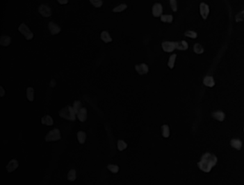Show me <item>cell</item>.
<instances>
[{
  "label": "cell",
  "mask_w": 244,
  "mask_h": 185,
  "mask_svg": "<svg viewBox=\"0 0 244 185\" xmlns=\"http://www.w3.org/2000/svg\"><path fill=\"white\" fill-rule=\"evenodd\" d=\"M162 6H161L160 4H154L153 6V9H152V12H153V15L154 17H158V16H161V14H162Z\"/></svg>",
  "instance_id": "9c48e42d"
},
{
  "label": "cell",
  "mask_w": 244,
  "mask_h": 185,
  "mask_svg": "<svg viewBox=\"0 0 244 185\" xmlns=\"http://www.w3.org/2000/svg\"><path fill=\"white\" fill-rule=\"evenodd\" d=\"M81 105H82V104H81L80 101H75V102H74V107H73V108H74V111L75 114H77V113L80 111V109L82 108Z\"/></svg>",
  "instance_id": "cb8c5ba5"
},
{
  "label": "cell",
  "mask_w": 244,
  "mask_h": 185,
  "mask_svg": "<svg viewBox=\"0 0 244 185\" xmlns=\"http://www.w3.org/2000/svg\"><path fill=\"white\" fill-rule=\"evenodd\" d=\"M136 72L140 74V75H144V74H147L148 71H149V67L146 64H139V65H136Z\"/></svg>",
  "instance_id": "8992f818"
},
{
  "label": "cell",
  "mask_w": 244,
  "mask_h": 185,
  "mask_svg": "<svg viewBox=\"0 0 244 185\" xmlns=\"http://www.w3.org/2000/svg\"><path fill=\"white\" fill-rule=\"evenodd\" d=\"M203 84L206 85V87H213L215 85V81H214V78L212 76H207L203 79Z\"/></svg>",
  "instance_id": "9a60e30c"
},
{
  "label": "cell",
  "mask_w": 244,
  "mask_h": 185,
  "mask_svg": "<svg viewBox=\"0 0 244 185\" xmlns=\"http://www.w3.org/2000/svg\"><path fill=\"white\" fill-rule=\"evenodd\" d=\"M185 36L195 39V38H197V33L195 32H193V30H188V32H185Z\"/></svg>",
  "instance_id": "4dcf8cb0"
},
{
  "label": "cell",
  "mask_w": 244,
  "mask_h": 185,
  "mask_svg": "<svg viewBox=\"0 0 244 185\" xmlns=\"http://www.w3.org/2000/svg\"><path fill=\"white\" fill-rule=\"evenodd\" d=\"M176 49L180 50H186L188 49V44L186 41H180V42H176Z\"/></svg>",
  "instance_id": "e0dca14e"
},
{
  "label": "cell",
  "mask_w": 244,
  "mask_h": 185,
  "mask_svg": "<svg viewBox=\"0 0 244 185\" xmlns=\"http://www.w3.org/2000/svg\"><path fill=\"white\" fill-rule=\"evenodd\" d=\"M18 30L22 35H24V37H25L27 40H32L33 38V33L31 32L30 29L24 23H22L21 25L19 26Z\"/></svg>",
  "instance_id": "277c9868"
},
{
  "label": "cell",
  "mask_w": 244,
  "mask_h": 185,
  "mask_svg": "<svg viewBox=\"0 0 244 185\" xmlns=\"http://www.w3.org/2000/svg\"><path fill=\"white\" fill-rule=\"evenodd\" d=\"M231 145H232L235 149H236V150H240V149H241L242 143H241V142H240V140H238V139H233V140H231Z\"/></svg>",
  "instance_id": "d6986e66"
},
{
  "label": "cell",
  "mask_w": 244,
  "mask_h": 185,
  "mask_svg": "<svg viewBox=\"0 0 244 185\" xmlns=\"http://www.w3.org/2000/svg\"><path fill=\"white\" fill-rule=\"evenodd\" d=\"M107 168L114 174H116L119 171V167L117 165H115V164H109V165L107 166Z\"/></svg>",
  "instance_id": "f1b7e54d"
},
{
  "label": "cell",
  "mask_w": 244,
  "mask_h": 185,
  "mask_svg": "<svg viewBox=\"0 0 244 185\" xmlns=\"http://www.w3.org/2000/svg\"><path fill=\"white\" fill-rule=\"evenodd\" d=\"M41 122H42V124L50 126V125L54 124V120H53V118H51L50 115H45L42 119H41Z\"/></svg>",
  "instance_id": "4fadbf2b"
},
{
  "label": "cell",
  "mask_w": 244,
  "mask_h": 185,
  "mask_svg": "<svg viewBox=\"0 0 244 185\" xmlns=\"http://www.w3.org/2000/svg\"><path fill=\"white\" fill-rule=\"evenodd\" d=\"M90 2H91V4H92V6L95 7V8H100L103 4V2L101 0H91Z\"/></svg>",
  "instance_id": "1f68e13d"
},
{
  "label": "cell",
  "mask_w": 244,
  "mask_h": 185,
  "mask_svg": "<svg viewBox=\"0 0 244 185\" xmlns=\"http://www.w3.org/2000/svg\"><path fill=\"white\" fill-rule=\"evenodd\" d=\"M194 50L197 54H201V53H203V51H204L203 47H202L200 44H195L194 46Z\"/></svg>",
  "instance_id": "484cf974"
},
{
  "label": "cell",
  "mask_w": 244,
  "mask_h": 185,
  "mask_svg": "<svg viewBox=\"0 0 244 185\" xmlns=\"http://www.w3.org/2000/svg\"><path fill=\"white\" fill-rule=\"evenodd\" d=\"M26 95H27V99L30 102H33L34 99V90L33 87H28L26 90Z\"/></svg>",
  "instance_id": "ac0fdd59"
},
{
  "label": "cell",
  "mask_w": 244,
  "mask_h": 185,
  "mask_svg": "<svg viewBox=\"0 0 244 185\" xmlns=\"http://www.w3.org/2000/svg\"><path fill=\"white\" fill-rule=\"evenodd\" d=\"M77 140H78V142H79V143L83 144L86 140V133L83 131L77 132Z\"/></svg>",
  "instance_id": "44dd1931"
},
{
  "label": "cell",
  "mask_w": 244,
  "mask_h": 185,
  "mask_svg": "<svg viewBox=\"0 0 244 185\" xmlns=\"http://www.w3.org/2000/svg\"><path fill=\"white\" fill-rule=\"evenodd\" d=\"M67 177H68V180H70V181H74L76 179V172H75V170L72 169L69 171Z\"/></svg>",
  "instance_id": "7402d4cb"
},
{
  "label": "cell",
  "mask_w": 244,
  "mask_h": 185,
  "mask_svg": "<svg viewBox=\"0 0 244 185\" xmlns=\"http://www.w3.org/2000/svg\"><path fill=\"white\" fill-rule=\"evenodd\" d=\"M10 44H11V37L6 35L0 36V46L8 47Z\"/></svg>",
  "instance_id": "5bb4252c"
},
{
  "label": "cell",
  "mask_w": 244,
  "mask_h": 185,
  "mask_svg": "<svg viewBox=\"0 0 244 185\" xmlns=\"http://www.w3.org/2000/svg\"><path fill=\"white\" fill-rule=\"evenodd\" d=\"M170 5H171L172 10H173L174 12H177V1H176V0H171V1H170Z\"/></svg>",
  "instance_id": "836d02e7"
},
{
  "label": "cell",
  "mask_w": 244,
  "mask_h": 185,
  "mask_svg": "<svg viewBox=\"0 0 244 185\" xmlns=\"http://www.w3.org/2000/svg\"><path fill=\"white\" fill-rule=\"evenodd\" d=\"M100 38L103 42H105V43H110V42H112V40H113L108 32H102L100 34Z\"/></svg>",
  "instance_id": "2e32d148"
},
{
  "label": "cell",
  "mask_w": 244,
  "mask_h": 185,
  "mask_svg": "<svg viewBox=\"0 0 244 185\" xmlns=\"http://www.w3.org/2000/svg\"><path fill=\"white\" fill-rule=\"evenodd\" d=\"M200 14L202 16V18L206 19L208 17L209 14V7L205 3H201L200 4Z\"/></svg>",
  "instance_id": "30bf717a"
},
{
  "label": "cell",
  "mask_w": 244,
  "mask_h": 185,
  "mask_svg": "<svg viewBox=\"0 0 244 185\" xmlns=\"http://www.w3.org/2000/svg\"><path fill=\"white\" fill-rule=\"evenodd\" d=\"M38 12H39V13L43 17H49V16L51 15V9L48 6H46V5H41L39 7V9H38Z\"/></svg>",
  "instance_id": "5b68a950"
},
{
  "label": "cell",
  "mask_w": 244,
  "mask_h": 185,
  "mask_svg": "<svg viewBox=\"0 0 244 185\" xmlns=\"http://www.w3.org/2000/svg\"><path fill=\"white\" fill-rule=\"evenodd\" d=\"M161 130H162V136L164 137V138H168V137L170 136V129H169V126H168L167 124L162 125Z\"/></svg>",
  "instance_id": "603a6c76"
},
{
  "label": "cell",
  "mask_w": 244,
  "mask_h": 185,
  "mask_svg": "<svg viewBox=\"0 0 244 185\" xmlns=\"http://www.w3.org/2000/svg\"><path fill=\"white\" fill-rule=\"evenodd\" d=\"M162 49L165 52H172V51L176 49V43L174 42H163Z\"/></svg>",
  "instance_id": "ba28073f"
},
{
  "label": "cell",
  "mask_w": 244,
  "mask_h": 185,
  "mask_svg": "<svg viewBox=\"0 0 244 185\" xmlns=\"http://www.w3.org/2000/svg\"><path fill=\"white\" fill-rule=\"evenodd\" d=\"M48 27H49V30H50V32L51 35H56V34L57 33H59L61 32V28L59 26H57L56 23H54V22H50L49 23V25H48Z\"/></svg>",
  "instance_id": "52a82bcc"
},
{
  "label": "cell",
  "mask_w": 244,
  "mask_h": 185,
  "mask_svg": "<svg viewBox=\"0 0 244 185\" xmlns=\"http://www.w3.org/2000/svg\"><path fill=\"white\" fill-rule=\"evenodd\" d=\"M58 2H59L60 4H67L68 3L67 0H58Z\"/></svg>",
  "instance_id": "d590c367"
},
{
  "label": "cell",
  "mask_w": 244,
  "mask_h": 185,
  "mask_svg": "<svg viewBox=\"0 0 244 185\" xmlns=\"http://www.w3.org/2000/svg\"><path fill=\"white\" fill-rule=\"evenodd\" d=\"M126 8H127L126 4H121V5H118L117 7H116V8H115L114 10H113V12H120L124 11Z\"/></svg>",
  "instance_id": "f546056e"
},
{
  "label": "cell",
  "mask_w": 244,
  "mask_h": 185,
  "mask_svg": "<svg viewBox=\"0 0 244 185\" xmlns=\"http://www.w3.org/2000/svg\"><path fill=\"white\" fill-rule=\"evenodd\" d=\"M161 21L165 22V23H172L173 22V16L170 14L161 15Z\"/></svg>",
  "instance_id": "d4e9b609"
},
{
  "label": "cell",
  "mask_w": 244,
  "mask_h": 185,
  "mask_svg": "<svg viewBox=\"0 0 244 185\" xmlns=\"http://www.w3.org/2000/svg\"><path fill=\"white\" fill-rule=\"evenodd\" d=\"M77 118L80 122H85L87 120V109L85 107H82L80 109V111L77 113Z\"/></svg>",
  "instance_id": "7c38bea8"
},
{
  "label": "cell",
  "mask_w": 244,
  "mask_h": 185,
  "mask_svg": "<svg viewBox=\"0 0 244 185\" xmlns=\"http://www.w3.org/2000/svg\"><path fill=\"white\" fill-rule=\"evenodd\" d=\"M176 58H177V55L176 54H173L171 57H170V59L169 61H168V67H169L171 69L172 68H174V62H176Z\"/></svg>",
  "instance_id": "4316f807"
},
{
  "label": "cell",
  "mask_w": 244,
  "mask_h": 185,
  "mask_svg": "<svg viewBox=\"0 0 244 185\" xmlns=\"http://www.w3.org/2000/svg\"><path fill=\"white\" fill-rule=\"evenodd\" d=\"M61 139V134L60 131L58 129H53L51 131H50L45 137L46 142H56V140H59Z\"/></svg>",
  "instance_id": "3957f363"
},
{
  "label": "cell",
  "mask_w": 244,
  "mask_h": 185,
  "mask_svg": "<svg viewBox=\"0 0 244 185\" xmlns=\"http://www.w3.org/2000/svg\"><path fill=\"white\" fill-rule=\"evenodd\" d=\"M216 162H218V159H216L215 155L210 153H206L202 156L200 162H198V168L205 173H209L213 167L216 164Z\"/></svg>",
  "instance_id": "6da1fadb"
},
{
  "label": "cell",
  "mask_w": 244,
  "mask_h": 185,
  "mask_svg": "<svg viewBox=\"0 0 244 185\" xmlns=\"http://www.w3.org/2000/svg\"><path fill=\"white\" fill-rule=\"evenodd\" d=\"M59 116L63 119L69 120V121L74 122L75 120V113L74 111V108L70 107V105H67V107H65L61 109L59 111Z\"/></svg>",
  "instance_id": "7a4b0ae2"
},
{
  "label": "cell",
  "mask_w": 244,
  "mask_h": 185,
  "mask_svg": "<svg viewBox=\"0 0 244 185\" xmlns=\"http://www.w3.org/2000/svg\"><path fill=\"white\" fill-rule=\"evenodd\" d=\"M213 116H214L215 119H216L219 122H222L225 118V114L222 111H216L215 113H213Z\"/></svg>",
  "instance_id": "ffe728a7"
},
{
  "label": "cell",
  "mask_w": 244,
  "mask_h": 185,
  "mask_svg": "<svg viewBox=\"0 0 244 185\" xmlns=\"http://www.w3.org/2000/svg\"><path fill=\"white\" fill-rule=\"evenodd\" d=\"M4 96H5V90H4V88H3V87L0 85V97H4Z\"/></svg>",
  "instance_id": "e575fe53"
},
{
  "label": "cell",
  "mask_w": 244,
  "mask_h": 185,
  "mask_svg": "<svg viewBox=\"0 0 244 185\" xmlns=\"http://www.w3.org/2000/svg\"><path fill=\"white\" fill-rule=\"evenodd\" d=\"M17 167H18V162H17L16 160H12L11 162L8 163V165H7V171H8L9 173H12L17 168Z\"/></svg>",
  "instance_id": "8fae6325"
},
{
  "label": "cell",
  "mask_w": 244,
  "mask_h": 185,
  "mask_svg": "<svg viewBox=\"0 0 244 185\" xmlns=\"http://www.w3.org/2000/svg\"><path fill=\"white\" fill-rule=\"evenodd\" d=\"M244 20V11L240 12L238 15L236 16V22H240V21H243Z\"/></svg>",
  "instance_id": "d6a6232c"
},
{
  "label": "cell",
  "mask_w": 244,
  "mask_h": 185,
  "mask_svg": "<svg viewBox=\"0 0 244 185\" xmlns=\"http://www.w3.org/2000/svg\"><path fill=\"white\" fill-rule=\"evenodd\" d=\"M117 148L119 151H123V150L127 148V143L124 142V140H119L117 142Z\"/></svg>",
  "instance_id": "83f0119b"
}]
</instances>
